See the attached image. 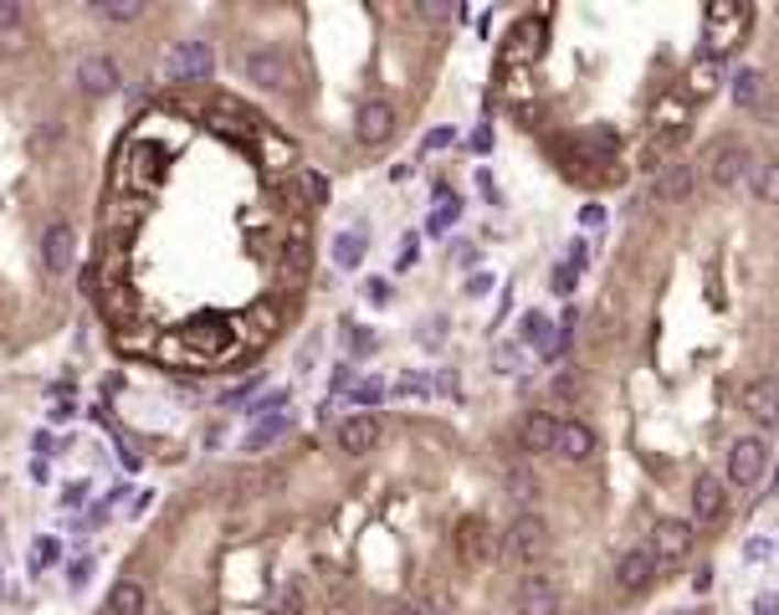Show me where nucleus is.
Wrapping results in <instances>:
<instances>
[{
	"mask_svg": "<svg viewBox=\"0 0 779 615\" xmlns=\"http://www.w3.org/2000/svg\"><path fill=\"white\" fill-rule=\"evenodd\" d=\"M549 524H544L539 513H518L508 524V534H503V554L513 559V564H524V570H534V564H544L549 559Z\"/></svg>",
	"mask_w": 779,
	"mask_h": 615,
	"instance_id": "f03ea898",
	"label": "nucleus"
},
{
	"mask_svg": "<svg viewBox=\"0 0 779 615\" xmlns=\"http://www.w3.org/2000/svg\"><path fill=\"white\" fill-rule=\"evenodd\" d=\"M333 262H339L344 272L360 267L364 262V231H339V237H333Z\"/></svg>",
	"mask_w": 779,
	"mask_h": 615,
	"instance_id": "bb28decb",
	"label": "nucleus"
},
{
	"mask_svg": "<svg viewBox=\"0 0 779 615\" xmlns=\"http://www.w3.org/2000/svg\"><path fill=\"white\" fill-rule=\"evenodd\" d=\"M144 605H150L144 585H139V580H119V585L108 590V611L103 615H144Z\"/></svg>",
	"mask_w": 779,
	"mask_h": 615,
	"instance_id": "5701e85b",
	"label": "nucleus"
},
{
	"mask_svg": "<svg viewBox=\"0 0 779 615\" xmlns=\"http://www.w3.org/2000/svg\"><path fill=\"white\" fill-rule=\"evenodd\" d=\"M241 73H246V83H256V88H267V92L293 88V57H287L283 46H246Z\"/></svg>",
	"mask_w": 779,
	"mask_h": 615,
	"instance_id": "20e7f679",
	"label": "nucleus"
},
{
	"mask_svg": "<svg viewBox=\"0 0 779 615\" xmlns=\"http://www.w3.org/2000/svg\"><path fill=\"white\" fill-rule=\"evenodd\" d=\"M344 329H349V354H375L380 339L364 329V323H344Z\"/></svg>",
	"mask_w": 779,
	"mask_h": 615,
	"instance_id": "c9c22d12",
	"label": "nucleus"
},
{
	"mask_svg": "<svg viewBox=\"0 0 779 615\" xmlns=\"http://www.w3.org/2000/svg\"><path fill=\"white\" fill-rule=\"evenodd\" d=\"M416 15H420V21H447V15H451V6H441V0H436V6H431V0H420V6H416Z\"/></svg>",
	"mask_w": 779,
	"mask_h": 615,
	"instance_id": "a18cd8bd",
	"label": "nucleus"
},
{
	"mask_svg": "<svg viewBox=\"0 0 779 615\" xmlns=\"http://www.w3.org/2000/svg\"><path fill=\"white\" fill-rule=\"evenodd\" d=\"M524 436V451H555L559 447V416L555 410H534V416L518 426Z\"/></svg>",
	"mask_w": 779,
	"mask_h": 615,
	"instance_id": "aec40b11",
	"label": "nucleus"
},
{
	"mask_svg": "<svg viewBox=\"0 0 779 615\" xmlns=\"http://www.w3.org/2000/svg\"><path fill=\"white\" fill-rule=\"evenodd\" d=\"M380 395H385L380 380H360V385H354V406H380Z\"/></svg>",
	"mask_w": 779,
	"mask_h": 615,
	"instance_id": "ea45409f",
	"label": "nucleus"
},
{
	"mask_svg": "<svg viewBox=\"0 0 779 615\" xmlns=\"http://www.w3.org/2000/svg\"><path fill=\"white\" fill-rule=\"evenodd\" d=\"M518 615H559V580L524 574L518 580Z\"/></svg>",
	"mask_w": 779,
	"mask_h": 615,
	"instance_id": "9d476101",
	"label": "nucleus"
},
{
	"mask_svg": "<svg viewBox=\"0 0 779 615\" xmlns=\"http://www.w3.org/2000/svg\"><path fill=\"white\" fill-rule=\"evenodd\" d=\"M303 272H308V246L303 241H287L283 256H277V277H287V283H298Z\"/></svg>",
	"mask_w": 779,
	"mask_h": 615,
	"instance_id": "cd10ccee",
	"label": "nucleus"
},
{
	"mask_svg": "<svg viewBox=\"0 0 779 615\" xmlns=\"http://www.w3.org/2000/svg\"><path fill=\"white\" fill-rule=\"evenodd\" d=\"M713 185L718 190H734V185H749V169H754V160L738 144H723V150H713Z\"/></svg>",
	"mask_w": 779,
	"mask_h": 615,
	"instance_id": "f8f14e48",
	"label": "nucleus"
},
{
	"mask_svg": "<svg viewBox=\"0 0 779 615\" xmlns=\"http://www.w3.org/2000/svg\"><path fill=\"white\" fill-rule=\"evenodd\" d=\"M380 447V420L375 416H349L344 426H339V451H349V457H364V451Z\"/></svg>",
	"mask_w": 779,
	"mask_h": 615,
	"instance_id": "f3484780",
	"label": "nucleus"
},
{
	"mask_svg": "<svg viewBox=\"0 0 779 615\" xmlns=\"http://www.w3.org/2000/svg\"><path fill=\"white\" fill-rule=\"evenodd\" d=\"M559 457L564 462H590L595 457V431L584 426V420H559Z\"/></svg>",
	"mask_w": 779,
	"mask_h": 615,
	"instance_id": "a211bd4d",
	"label": "nucleus"
},
{
	"mask_svg": "<svg viewBox=\"0 0 779 615\" xmlns=\"http://www.w3.org/2000/svg\"><path fill=\"white\" fill-rule=\"evenodd\" d=\"M436 196H441V210H431V221H426V231H431V237H441V231H447V226L457 221V216H462V206H457V196H451L447 185H441Z\"/></svg>",
	"mask_w": 779,
	"mask_h": 615,
	"instance_id": "c756f323",
	"label": "nucleus"
},
{
	"mask_svg": "<svg viewBox=\"0 0 779 615\" xmlns=\"http://www.w3.org/2000/svg\"><path fill=\"white\" fill-rule=\"evenodd\" d=\"M287 431H293V410H277V416L256 420L252 431H246V451H267L272 441H283Z\"/></svg>",
	"mask_w": 779,
	"mask_h": 615,
	"instance_id": "b1692460",
	"label": "nucleus"
},
{
	"mask_svg": "<svg viewBox=\"0 0 779 615\" xmlns=\"http://www.w3.org/2000/svg\"><path fill=\"white\" fill-rule=\"evenodd\" d=\"M692 196V165H667L657 180V206H672V200Z\"/></svg>",
	"mask_w": 779,
	"mask_h": 615,
	"instance_id": "393cba45",
	"label": "nucleus"
},
{
	"mask_svg": "<svg viewBox=\"0 0 779 615\" xmlns=\"http://www.w3.org/2000/svg\"><path fill=\"white\" fill-rule=\"evenodd\" d=\"M744 410H749L754 420H765V426H775L779 420V380H749L744 385Z\"/></svg>",
	"mask_w": 779,
	"mask_h": 615,
	"instance_id": "dca6fc26",
	"label": "nucleus"
},
{
	"mask_svg": "<svg viewBox=\"0 0 779 615\" xmlns=\"http://www.w3.org/2000/svg\"><path fill=\"white\" fill-rule=\"evenodd\" d=\"M544 52V15H528V21H518L508 36V46H503V62H534Z\"/></svg>",
	"mask_w": 779,
	"mask_h": 615,
	"instance_id": "2eb2a0df",
	"label": "nucleus"
},
{
	"mask_svg": "<svg viewBox=\"0 0 779 615\" xmlns=\"http://www.w3.org/2000/svg\"><path fill=\"white\" fill-rule=\"evenodd\" d=\"M769 549H775L769 539H749V543H744V559H749V564H759V559H769Z\"/></svg>",
	"mask_w": 779,
	"mask_h": 615,
	"instance_id": "49530a36",
	"label": "nucleus"
},
{
	"mask_svg": "<svg viewBox=\"0 0 779 615\" xmlns=\"http://www.w3.org/2000/svg\"><path fill=\"white\" fill-rule=\"evenodd\" d=\"M272 615H303V590L298 585H283L272 595Z\"/></svg>",
	"mask_w": 779,
	"mask_h": 615,
	"instance_id": "72a5a7b5",
	"label": "nucleus"
},
{
	"mask_svg": "<svg viewBox=\"0 0 779 615\" xmlns=\"http://www.w3.org/2000/svg\"><path fill=\"white\" fill-rule=\"evenodd\" d=\"M534 487H539V482L528 477V466H513V472H508V493H513V503H528V497H534Z\"/></svg>",
	"mask_w": 779,
	"mask_h": 615,
	"instance_id": "f704fd0d",
	"label": "nucleus"
},
{
	"mask_svg": "<svg viewBox=\"0 0 779 615\" xmlns=\"http://www.w3.org/2000/svg\"><path fill=\"white\" fill-rule=\"evenodd\" d=\"M83 497H88V487H83V482H73V487H67V493H62V503H67V508H77V503H83Z\"/></svg>",
	"mask_w": 779,
	"mask_h": 615,
	"instance_id": "3c124183",
	"label": "nucleus"
},
{
	"mask_svg": "<svg viewBox=\"0 0 779 615\" xmlns=\"http://www.w3.org/2000/svg\"><path fill=\"white\" fill-rule=\"evenodd\" d=\"M749 190H754V200H765V206H779V160H754V169H749Z\"/></svg>",
	"mask_w": 779,
	"mask_h": 615,
	"instance_id": "a878e982",
	"label": "nucleus"
},
{
	"mask_svg": "<svg viewBox=\"0 0 779 615\" xmlns=\"http://www.w3.org/2000/svg\"><path fill=\"white\" fill-rule=\"evenodd\" d=\"M390 615H431V611H426V605H416V601H401V605H395V611H390Z\"/></svg>",
	"mask_w": 779,
	"mask_h": 615,
	"instance_id": "864d4df0",
	"label": "nucleus"
},
{
	"mask_svg": "<svg viewBox=\"0 0 779 615\" xmlns=\"http://www.w3.org/2000/svg\"><path fill=\"white\" fill-rule=\"evenodd\" d=\"M651 574H657V554H651V543L646 549H630L621 564H615V585L626 590V595H641L651 585Z\"/></svg>",
	"mask_w": 779,
	"mask_h": 615,
	"instance_id": "4468645a",
	"label": "nucleus"
},
{
	"mask_svg": "<svg viewBox=\"0 0 779 615\" xmlns=\"http://www.w3.org/2000/svg\"><path fill=\"white\" fill-rule=\"evenodd\" d=\"M390 134H395V103H385V98H370V103H360V113H354V139H360L364 150H380V144H390Z\"/></svg>",
	"mask_w": 779,
	"mask_h": 615,
	"instance_id": "0eeeda50",
	"label": "nucleus"
},
{
	"mask_svg": "<svg viewBox=\"0 0 779 615\" xmlns=\"http://www.w3.org/2000/svg\"><path fill=\"white\" fill-rule=\"evenodd\" d=\"M283 406H287V391H272V395H262V400L252 406V416H256V420H267V416H277Z\"/></svg>",
	"mask_w": 779,
	"mask_h": 615,
	"instance_id": "58836bf2",
	"label": "nucleus"
},
{
	"mask_svg": "<svg viewBox=\"0 0 779 615\" xmlns=\"http://www.w3.org/2000/svg\"><path fill=\"white\" fill-rule=\"evenodd\" d=\"M462 293H467V298H482V293H493V272H472Z\"/></svg>",
	"mask_w": 779,
	"mask_h": 615,
	"instance_id": "79ce46f5",
	"label": "nucleus"
},
{
	"mask_svg": "<svg viewBox=\"0 0 779 615\" xmlns=\"http://www.w3.org/2000/svg\"><path fill=\"white\" fill-rule=\"evenodd\" d=\"M574 283H580V267H574V262H559V267L549 272V293H559V298H570Z\"/></svg>",
	"mask_w": 779,
	"mask_h": 615,
	"instance_id": "2f4dec72",
	"label": "nucleus"
},
{
	"mask_svg": "<svg viewBox=\"0 0 779 615\" xmlns=\"http://www.w3.org/2000/svg\"><path fill=\"white\" fill-rule=\"evenodd\" d=\"M262 154H267V165H272V169H293V165H298V150H293L287 139H277V134L262 139Z\"/></svg>",
	"mask_w": 779,
	"mask_h": 615,
	"instance_id": "7c9ffc66",
	"label": "nucleus"
},
{
	"mask_svg": "<svg viewBox=\"0 0 779 615\" xmlns=\"http://www.w3.org/2000/svg\"><path fill=\"white\" fill-rule=\"evenodd\" d=\"M426 391H431V385H426V380H416V375L395 385V395H426Z\"/></svg>",
	"mask_w": 779,
	"mask_h": 615,
	"instance_id": "de8ad7c7",
	"label": "nucleus"
},
{
	"mask_svg": "<svg viewBox=\"0 0 779 615\" xmlns=\"http://www.w3.org/2000/svg\"><path fill=\"white\" fill-rule=\"evenodd\" d=\"M303 196H308V206H329V180L318 175V169H303Z\"/></svg>",
	"mask_w": 779,
	"mask_h": 615,
	"instance_id": "473e14b6",
	"label": "nucleus"
},
{
	"mask_svg": "<svg viewBox=\"0 0 779 615\" xmlns=\"http://www.w3.org/2000/svg\"><path fill=\"white\" fill-rule=\"evenodd\" d=\"M765 98H769L765 67H744V73H734V103H738V108H759Z\"/></svg>",
	"mask_w": 779,
	"mask_h": 615,
	"instance_id": "4be33fe9",
	"label": "nucleus"
},
{
	"mask_svg": "<svg viewBox=\"0 0 779 615\" xmlns=\"http://www.w3.org/2000/svg\"><path fill=\"white\" fill-rule=\"evenodd\" d=\"M775 493H779V466H775Z\"/></svg>",
	"mask_w": 779,
	"mask_h": 615,
	"instance_id": "6e6d98bb",
	"label": "nucleus"
},
{
	"mask_svg": "<svg viewBox=\"0 0 779 615\" xmlns=\"http://www.w3.org/2000/svg\"><path fill=\"white\" fill-rule=\"evenodd\" d=\"M21 26V6L15 0H0V31H15Z\"/></svg>",
	"mask_w": 779,
	"mask_h": 615,
	"instance_id": "c03bdc74",
	"label": "nucleus"
},
{
	"mask_svg": "<svg viewBox=\"0 0 779 615\" xmlns=\"http://www.w3.org/2000/svg\"><path fill=\"white\" fill-rule=\"evenodd\" d=\"M692 549V524L688 518H661L657 534H651V554H657V564H682Z\"/></svg>",
	"mask_w": 779,
	"mask_h": 615,
	"instance_id": "6e6552de",
	"label": "nucleus"
},
{
	"mask_svg": "<svg viewBox=\"0 0 779 615\" xmlns=\"http://www.w3.org/2000/svg\"><path fill=\"white\" fill-rule=\"evenodd\" d=\"M92 11L103 15V21H119V26H129V21H139V15H144V0H98Z\"/></svg>",
	"mask_w": 779,
	"mask_h": 615,
	"instance_id": "c85d7f7f",
	"label": "nucleus"
},
{
	"mask_svg": "<svg viewBox=\"0 0 779 615\" xmlns=\"http://www.w3.org/2000/svg\"><path fill=\"white\" fill-rule=\"evenodd\" d=\"M57 559H62V543L57 539H42V543H36V554H31V564L42 570V564H57Z\"/></svg>",
	"mask_w": 779,
	"mask_h": 615,
	"instance_id": "a19ab883",
	"label": "nucleus"
},
{
	"mask_svg": "<svg viewBox=\"0 0 779 615\" xmlns=\"http://www.w3.org/2000/svg\"><path fill=\"white\" fill-rule=\"evenodd\" d=\"M472 150L487 154V150H493V134H487V129H478V134H472Z\"/></svg>",
	"mask_w": 779,
	"mask_h": 615,
	"instance_id": "5fc2aeb1",
	"label": "nucleus"
},
{
	"mask_svg": "<svg viewBox=\"0 0 779 615\" xmlns=\"http://www.w3.org/2000/svg\"><path fill=\"white\" fill-rule=\"evenodd\" d=\"M769 457H775V447H769L765 436H738L734 451H728V482H734V487H754V482H765Z\"/></svg>",
	"mask_w": 779,
	"mask_h": 615,
	"instance_id": "39448f33",
	"label": "nucleus"
},
{
	"mask_svg": "<svg viewBox=\"0 0 779 615\" xmlns=\"http://www.w3.org/2000/svg\"><path fill=\"white\" fill-rule=\"evenodd\" d=\"M754 615H779V601L775 595H759V601H754Z\"/></svg>",
	"mask_w": 779,
	"mask_h": 615,
	"instance_id": "603ef678",
	"label": "nucleus"
},
{
	"mask_svg": "<svg viewBox=\"0 0 779 615\" xmlns=\"http://www.w3.org/2000/svg\"><path fill=\"white\" fill-rule=\"evenodd\" d=\"M73 252H77V231L67 221H52L46 226V237H42V262H46V272H67L73 267Z\"/></svg>",
	"mask_w": 779,
	"mask_h": 615,
	"instance_id": "ddd939ff",
	"label": "nucleus"
},
{
	"mask_svg": "<svg viewBox=\"0 0 779 615\" xmlns=\"http://www.w3.org/2000/svg\"><path fill=\"white\" fill-rule=\"evenodd\" d=\"M210 73H216V52H210V42L190 36V42L169 46V57H165V77H169V83H206Z\"/></svg>",
	"mask_w": 779,
	"mask_h": 615,
	"instance_id": "423d86ee",
	"label": "nucleus"
},
{
	"mask_svg": "<svg viewBox=\"0 0 779 615\" xmlns=\"http://www.w3.org/2000/svg\"><path fill=\"white\" fill-rule=\"evenodd\" d=\"M723 513H728V493H723V477H698L692 482V518L698 524H723Z\"/></svg>",
	"mask_w": 779,
	"mask_h": 615,
	"instance_id": "9b49d317",
	"label": "nucleus"
},
{
	"mask_svg": "<svg viewBox=\"0 0 779 615\" xmlns=\"http://www.w3.org/2000/svg\"><path fill=\"white\" fill-rule=\"evenodd\" d=\"M119 62L103 57V52H92V57L77 62V88L88 92V98H108V92H119Z\"/></svg>",
	"mask_w": 779,
	"mask_h": 615,
	"instance_id": "1a4fd4ad",
	"label": "nucleus"
},
{
	"mask_svg": "<svg viewBox=\"0 0 779 615\" xmlns=\"http://www.w3.org/2000/svg\"><path fill=\"white\" fill-rule=\"evenodd\" d=\"M749 6H738V0H713L707 6V15H703V42H707V52L718 57V52H734L744 36H749Z\"/></svg>",
	"mask_w": 779,
	"mask_h": 615,
	"instance_id": "7ed1b4c3",
	"label": "nucleus"
},
{
	"mask_svg": "<svg viewBox=\"0 0 779 615\" xmlns=\"http://www.w3.org/2000/svg\"><path fill=\"white\" fill-rule=\"evenodd\" d=\"M426 349H441L447 344V318H431V323H420V333H416Z\"/></svg>",
	"mask_w": 779,
	"mask_h": 615,
	"instance_id": "4c0bfd02",
	"label": "nucleus"
},
{
	"mask_svg": "<svg viewBox=\"0 0 779 615\" xmlns=\"http://www.w3.org/2000/svg\"><path fill=\"white\" fill-rule=\"evenodd\" d=\"M580 221H584V226H605V206H584Z\"/></svg>",
	"mask_w": 779,
	"mask_h": 615,
	"instance_id": "8fccbe9b",
	"label": "nucleus"
},
{
	"mask_svg": "<svg viewBox=\"0 0 779 615\" xmlns=\"http://www.w3.org/2000/svg\"><path fill=\"white\" fill-rule=\"evenodd\" d=\"M451 139H457L451 129H436V134H426V150H447Z\"/></svg>",
	"mask_w": 779,
	"mask_h": 615,
	"instance_id": "09e8293b",
	"label": "nucleus"
},
{
	"mask_svg": "<svg viewBox=\"0 0 779 615\" xmlns=\"http://www.w3.org/2000/svg\"><path fill=\"white\" fill-rule=\"evenodd\" d=\"M723 83V57L703 52V57L688 62V98H707V92H718Z\"/></svg>",
	"mask_w": 779,
	"mask_h": 615,
	"instance_id": "412c9836",
	"label": "nucleus"
},
{
	"mask_svg": "<svg viewBox=\"0 0 779 615\" xmlns=\"http://www.w3.org/2000/svg\"><path fill=\"white\" fill-rule=\"evenodd\" d=\"M364 298L375 303V308H385V303H390V283H385V277H370V283H364Z\"/></svg>",
	"mask_w": 779,
	"mask_h": 615,
	"instance_id": "37998d69",
	"label": "nucleus"
},
{
	"mask_svg": "<svg viewBox=\"0 0 779 615\" xmlns=\"http://www.w3.org/2000/svg\"><path fill=\"white\" fill-rule=\"evenodd\" d=\"M457 549H462V564H478V559L493 554V528H487V518H462Z\"/></svg>",
	"mask_w": 779,
	"mask_h": 615,
	"instance_id": "6ab92c4d",
	"label": "nucleus"
},
{
	"mask_svg": "<svg viewBox=\"0 0 779 615\" xmlns=\"http://www.w3.org/2000/svg\"><path fill=\"white\" fill-rule=\"evenodd\" d=\"M165 165H169V154L154 139H129L119 154V185L123 190H154V185L165 180Z\"/></svg>",
	"mask_w": 779,
	"mask_h": 615,
	"instance_id": "f257e3e1",
	"label": "nucleus"
},
{
	"mask_svg": "<svg viewBox=\"0 0 779 615\" xmlns=\"http://www.w3.org/2000/svg\"><path fill=\"white\" fill-rule=\"evenodd\" d=\"M677 119H688L682 98H661V103H657V123H661V129H677Z\"/></svg>",
	"mask_w": 779,
	"mask_h": 615,
	"instance_id": "e433bc0d",
	"label": "nucleus"
}]
</instances>
